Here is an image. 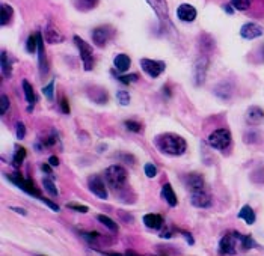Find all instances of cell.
Wrapping results in <instances>:
<instances>
[{
    "label": "cell",
    "mask_w": 264,
    "mask_h": 256,
    "mask_svg": "<svg viewBox=\"0 0 264 256\" xmlns=\"http://www.w3.org/2000/svg\"><path fill=\"white\" fill-rule=\"evenodd\" d=\"M239 218L245 220L248 225H254L255 223V212H254V209L249 205H245L240 209V212H239Z\"/></svg>",
    "instance_id": "cb8c5ba5"
},
{
    "label": "cell",
    "mask_w": 264,
    "mask_h": 256,
    "mask_svg": "<svg viewBox=\"0 0 264 256\" xmlns=\"http://www.w3.org/2000/svg\"><path fill=\"white\" fill-rule=\"evenodd\" d=\"M49 163L52 164L53 167H56V166H59V158H57V157H54V155H52V157L49 158Z\"/></svg>",
    "instance_id": "bcb514c9"
},
{
    "label": "cell",
    "mask_w": 264,
    "mask_h": 256,
    "mask_svg": "<svg viewBox=\"0 0 264 256\" xmlns=\"http://www.w3.org/2000/svg\"><path fill=\"white\" fill-rule=\"evenodd\" d=\"M184 186L187 190H190L192 193L193 192H200V190H204L206 187V182H204V178L198 173H189L184 176Z\"/></svg>",
    "instance_id": "8fae6325"
},
{
    "label": "cell",
    "mask_w": 264,
    "mask_h": 256,
    "mask_svg": "<svg viewBox=\"0 0 264 256\" xmlns=\"http://www.w3.org/2000/svg\"><path fill=\"white\" fill-rule=\"evenodd\" d=\"M151 8L154 9V12L157 14V17L166 24L171 26V21H169V12H168V5H166V0H147Z\"/></svg>",
    "instance_id": "4fadbf2b"
},
{
    "label": "cell",
    "mask_w": 264,
    "mask_h": 256,
    "mask_svg": "<svg viewBox=\"0 0 264 256\" xmlns=\"http://www.w3.org/2000/svg\"><path fill=\"white\" fill-rule=\"evenodd\" d=\"M41 201H43V202H44V204L47 205V206H50V208H52L53 211H56V212H57V211H59V205H57V204H54V202H52V201H50V199H46V198H43V199H41Z\"/></svg>",
    "instance_id": "ee69618b"
},
{
    "label": "cell",
    "mask_w": 264,
    "mask_h": 256,
    "mask_svg": "<svg viewBox=\"0 0 264 256\" xmlns=\"http://www.w3.org/2000/svg\"><path fill=\"white\" fill-rule=\"evenodd\" d=\"M124 125L128 131H133V133H141L142 131V124H139L136 121H125Z\"/></svg>",
    "instance_id": "e575fe53"
},
{
    "label": "cell",
    "mask_w": 264,
    "mask_h": 256,
    "mask_svg": "<svg viewBox=\"0 0 264 256\" xmlns=\"http://www.w3.org/2000/svg\"><path fill=\"white\" fill-rule=\"evenodd\" d=\"M43 186H44V189H46L52 196H57V195H59L57 187L54 186V182H53L50 178H44V179H43Z\"/></svg>",
    "instance_id": "1f68e13d"
},
{
    "label": "cell",
    "mask_w": 264,
    "mask_h": 256,
    "mask_svg": "<svg viewBox=\"0 0 264 256\" xmlns=\"http://www.w3.org/2000/svg\"><path fill=\"white\" fill-rule=\"evenodd\" d=\"M43 94L49 101H53V98H54V80H52L47 86L43 88Z\"/></svg>",
    "instance_id": "836d02e7"
},
{
    "label": "cell",
    "mask_w": 264,
    "mask_h": 256,
    "mask_svg": "<svg viewBox=\"0 0 264 256\" xmlns=\"http://www.w3.org/2000/svg\"><path fill=\"white\" fill-rule=\"evenodd\" d=\"M138 79H139V76H138V74H130V76H119V77H118V80H119L121 83H124V85H130V83H135V82H138Z\"/></svg>",
    "instance_id": "74e56055"
},
{
    "label": "cell",
    "mask_w": 264,
    "mask_h": 256,
    "mask_svg": "<svg viewBox=\"0 0 264 256\" xmlns=\"http://www.w3.org/2000/svg\"><path fill=\"white\" fill-rule=\"evenodd\" d=\"M74 6L77 11H82V12H88L91 9H95L97 5H98V0H73Z\"/></svg>",
    "instance_id": "603a6c76"
},
{
    "label": "cell",
    "mask_w": 264,
    "mask_h": 256,
    "mask_svg": "<svg viewBox=\"0 0 264 256\" xmlns=\"http://www.w3.org/2000/svg\"><path fill=\"white\" fill-rule=\"evenodd\" d=\"M15 134H17V139H20V140H23V139L26 137V127H24L23 122H18V124H17Z\"/></svg>",
    "instance_id": "ab89813d"
},
{
    "label": "cell",
    "mask_w": 264,
    "mask_h": 256,
    "mask_svg": "<svg viewBox=\"0 0 264 256\" xmlns=\"http://www.w3.org/2000/svg\"><path fill=\"white\" fill-rule=\"evenodd\" d=\"M223 8H225V11H226V12H228V14H233V8H231V6H229V5H225V6H223Z\"/></svg>",
    "instance_id": "681fc988"
},
{
    "label": "cell",
    "mask_w": 264,
    "mask_h": 256,
    "mask_svg": "<svg viewBox=\"0 0 264 256\" xmlns=\"http://www.w3.org/2000/svg\"><path fill=\"white\" fill-rule=\"evenodd\" d=\"M52 164H50V163H49V164H43V166H41V169H43V170H44V172H47V173H49V175H53L52 173Z\"/></svg>",
    "instance_id": "7dc6e473"
},
{
    "label": "cell",
    "mask_w": 264,
    "mask_h": 256,
    "mask_svg": "<svg viewBox=\"0 0 264 256\" xmlns=\"http://www.w3.org/2000/svg\"><path fill=\"white\" fill-rule=\"evenodd\" d=\"M190 202L193 206H198V208H209V206H211L213 199H211L210 193H207L206 190H200V192L192 193Z\"/></svg>",
    "instance_id": "9a60e30c"
},
{
    "label": "cell",
    "mask_w": 264,
    "mask_h": 256,
    "mask_svg": "<svg viewBox=\"0 0 264 256\" xmlns=\"http://www.w3.org/2000/svg\"><path fill=\"white\" fill-rule=\"evenodd\" d=\"M231 6L237 11H246L251 6V0H231Z\"/></svg>",
    "instance_id": "d6a6232c"
},
{
    "label": "cell",
    "mask_w": 264,
    "mask_h": 256,
    "mask_svg": "<svg viewBox=\"0 0 264 256\" xmlns=\"http://www.w3.org/2000/svg\"><path fill=\"white\" fill-rule=\"evenodd\" d=\"M11 209H12V211H15V212H18V214H21V215H26V209H23V208H18V206H11Z\"/></svg>",
    "instance_id": "c3c4849f"
},
{
    "label": "cell",
    "mask_w": 264,
    "mask_h": 256,
    "mask_svg": "<svg viewBox=\"0 0 264 256\" xmlns=\"http://www.w3.org/2000/svg\"><path fill=\"white\" fill-rule=\"evenodd\" d=\"M116 98L121 105H128L130 104V94L127 91H118L116 92Z\"/></svg>",
    "instance_id": "d590c367"
},
{
    "label": "cell",
    "mask_w": 264,
    "mask_h": 256,
    "mask_svg": "<svg viewBox=\"0 0 264 256\" xmlns=\"http://www.w3.org/2000/svg\"><path fill=\"white\" fill-rule=\"evenodd\" d=\"M44 36H46V41H47L49 44H60V43H63V35L59 32V29L53 24L52 21H49V23L46 24Z\"/></svg>",
    "instance_id": "5bb4252c"
},
{
    "label": "cell",
    "mask_w": 264,
    "mask_h": 256,
    "mask_svg": "<svg viewBox=\"0 0 264 256\" xmlns=\"http://www.w3.org/2000/svg\"><path fill=\"white\" fill-rule=\"evenodd\" d=\"M12 17H14V9L12 6L3 3L0 6V24L2 26H8L11 21H12Z\"/></svg>",
    "instance_id": "7402d4cb"
},
{
    "label": "cell",
    "mask_w": 264,
    "mask_h": 256,
    "mask_svg": "<svg viewBox=\"0 0 264 256\" xmlns=\"http://www.w3.org/2000/svg\"><path fill=\"white\" fill-rule=\"evenodd\" d=\"M141 68L151 77V79H157L158 76L166 69V63L163 60H153V59H141Z\"/></svg>",
    "instance_id": "ba28073f"
},
{
    "label": "cell",
    "mask_w": 264,
    "mask_h": 256,
    "mask_svg": "<svg viewBox=\"0 0 264 256\" xmlns=\"http://www.w3.org/2000/svg\"><path fill=\"white\" fill-rule=\"evenodd\" d=\"M6 178H8L12 184H15L18 189H21L23 192H26L27 195L35 196V198H38V199H43L41 192L37 189V186H35V182H34L32 179H24L18 172H15V173H8Z\"/></svg>",
    "instance_id": "5b68a950"
},
{
    "label": "cell",
    "mask_w": 264,
    "mask_h": 256,
    "mask_svg": "<svg viewBox=\"0 0 264 256\" xmlns=\"http://www.w3.org/2000/svg\"><path fill=\"white\" fill-rule=\"evenodd\" d=\"M59 105H60V110H62L65 115H70V102L67 101V98H62L60 102H59Z\"/></svg>",
    "instance_id": "7bdbcfd3"
},
{
    "label": "cell",
    "mask_w": 264,
    "mask_h": 256,
    "mask_svg": "<svg viewBox=\"0 0 264 256\" xmlns=\"http://www.w3.org/2000/svg\"><path fill=\"white\" fill-rule=\"evenodd\" d=\"M144 170H145V175H147L148 178H154V176L157 175V167H156L153 163H147V164L144 166Z\"/></svg>",
    "instance_id": "f35d334b"
},
{
    "label": "cell",
    "mask_w": 264,
    "mask_h": 256,
    "mask_svg": "<svg viewBox=\"0 0 264 256\" xmlns=\"http://www.w3.org/2000/svg\"><path fill=\"white\" fill-rule=\"evenodd\" d=\"M214 94L222 100H229L233 95V86L228 82H222L214 88Z\"/></svg>",
    "instance_id": "44dd1931"
},
{
    "label": "cell",
    "mask_w": 264,
    "mask_h": 256,
    "mask_svg": "<svg viewBox=\"0 0 264 256\" xmlns=\"http://www.w3.org/2000/svg\"><path fill=\"white\" fill-rule=\"evenodd\" d=\"M23 91H24L26 101L29 102V110H32V105H34L35 101H37V97H35V92H34L32 85H30L27 80H23Z\"/></svg>",
    "instance_id": "d4e9b609"
},
{
    "label": "cell",
    "mask_w": 264,
    "mask_h": 256,
    "mask_svg": "<svg viewBox=\"0 0 264 256\" xmlns=\"http://www.w3.org/2000/svg\"><path fill=\"white\" fill-rule=\"evenodd\" d=\"M178 232H180V234H183V237L186 238V241H187V244H193V243H195V240H193V237H192V235H190L189 232H184V231H180V229H178Z\"/></svg>",
    "instance_id": "f6af8a7d"
},
{
    "label": "cell",
    "mask_w": 264,
    "mask_h": 256,
    "mask_svg": "<svg viewBox=\"0 0 264 256\" xmlns=\"http://www.w3.org/2000/svg\"><path fill=\"white\" fill-rule=\"evenodd\" d=\"M74 43L79 49V53H80V59L83 62V68L86 71H92L94 68V54H92V49L88 43H85L80 36H74Z\"/></svg>",
    "instance_id": "52a82bcc"
},
{
    "label": "cell",
    "mask_w": 264,
    "mask_h": 256,
    "mask_svg": "<svg viewBox=\"0 0 264 256\" xmlns=\"http://www.w3.org/2000/svg\"><path fill=\"white\" fill-rule=\"evenodd\" d=\"M89 97L97 102V104H105V102H107V100H109L107 92H106L105 89H102V88H94V89H91V91H89Z\"/></svg>",
    "instance_id": "484cf974"
},
{
    "label": "cell",
    "mask_w": 264,
    "mask_h": 256,
    "mask_svg": "<svg viewBox=\"0 0 264 256\" xmlns=\"http://www.w3.org/2000/svg\"><path fill=\"white\" fill-rule=\"evenodd\" d=\"M144 223L150 229H160L163 226V217L160 214H145L144 215Z\"/></svg>",
    "instance_id": "ac0fdd59"
},
{
    "label": "cell",
    "mask_w": 264,
    "mask_h": 256,
    "mask_svg": "<svg viewBox=\"0 0 264 256\" xmlns=\"http://www.w3.org/2000/svg\"><path fill=\"white\" fill-rule=\"evenodd\" d=\"M177 17L184 23H192L196 18V9L189 3H183L177 9Z\"/></svg>",
    "instance_id": "2e32d148"
},
{
    "label": "cell",
    "mask_w": 264,
    "mask_h": 256,
    "mask_svg": "<svg viewBox=\"0 0 264 256\" xmlns=\"http://www.w3.org/2000/svg\"><path fill=\"white\" fill-rule=\"evenodd\" d=\"M106 184L113 190V192H121L125 189L127 186V178H128V173L127 170L119 166V164H113L110 167H107L105 172Z\"/></svg>",
    "instance_id": "7a4b0ae2"
},
{
    "label": "cell",
    "mask_w": 264,
    "mask_h": 256,
    "mask_svg": "<svg viewBox=\"0 0 264 256\" xmlns=\"http://www.w3.org/2000/svg\"><path fill=\"white\" fill-rule=\"evenodd\" d=\"M115 36V29L110 24H103L98 26L92 30V41L97 47L103 49L107 43H110Z\"/></svg>",
    "instance_id": "8992f818"
},
{
    "label": "cell",
    "mask_w": 264,
    "mask_h": 256,
    "mask_svg": "<svg viewBox=\"0 0 264 256\" xmlns=\"http://www.w3.org/2000/svg\"><path fill=\"white\" fill-rule=\"evenodd\" d=\"M130 63H131L130 57H128L127 54H124V53L116 54L115 59H113V65H115V68H116L119 72H125V71L130 68Z\"/></svg>",
    "instance_id": "ffe728a7"
},
{
    "label": "cell",
    "mask_w": 264,
    "mask_h": 256,
    "mask_svg": "<svg viewBox=\"0 0 264 256\" xmlns=\"http://www.w3.org/2000/svg\"><path fill=\"white\" fill-rule=\"evenodd\" d=\"M263 32V27L260 24H257V23H246L240 29V35L245 40H255V38L261 36Z\"/></svg>",
    "instance_id": "7c38bea8"
},
{
    "label": "cell",
    "mask_w": 264,
    "mask_h": 256,
    "mask_svg": "<svg viewBox=\"0 0 264 256\" xmlns=\"http://www.w3.org/2000/svg\"><path fill=\"white\" fill-rule=\"evenodd\" d=\"M209 65H210V60H209V56H206V54H201V57L195 62L193 77H195V85L196 86H200V85L204 83L206 74H207V69H209Z\"/></svg>",
    "instance_id": "9c48e42d"
},
{
    "label": "cell",
    "mask_w": 264,
    "mask_h": 256,
    "mask_svg": "<svg viewBox=\"0 0 264 256\" xmlns=\"http://www.w3.org/2000/svg\"><path fill=\"white\" fill-rule=\"evenodd\" d=\"M233 143V136H231V131L226 130V128H219V130H214L209 136V145L211 148L217 150V151H225L231 147Z\"/></svg>",
    "instance_id": "277c9868"
},
{
    "label": "cell",
    "mask_w": 264,
    "mask_h": 256,
    "mask_svg": "<svg viewBox=\"0 0 264 256\" xmlns=\"http://www.w3.org/2000/svg\"><path fill=\"white\" fill-rule=\"evenodd\" d=\"M200 47L203 50V54L209 56V53L214 47V41H213V38H211L210 35H207V33L206 35H201V38H200Z\"/></svg>",
    "instance_id": "4316f807"
},
{
    "label": "cell",
    "mask_w": 264,
    "mask_h": 256,
    "mask_svg": "<svg viewBox=\"0 0 264 256\" xmlns=\"http://www.w3.org/2000/svg\"><path fill=\"white\" fill-rule=\"evenodd\" d=\"M88 187H89V190H91L95 196H98L100 199H107L109 193H107L106 184L103 182V179H102L98 175H91V176L88 178Z\"/></svg>",
    "instance_id": "30bf717a"
},
{
    "label": "cell",
    "mask_w": 264,
    "mask_h": 256,
    "mask_svg": "<svg viewBox=\"0 0 264 256\" xmlns=\"http://www.w3.org/2000/svg\"><path fill=\"white\" fill-rule=\"evenodd\" d=\"M12 72V68H11V62L8 60V54L6 51H2V74L3 77H9Z\"/></svg>",
    "instance_id": "4dcf8cb0"
},
{
    "label": "cell",
    "mask_w": 264,
    "mask_h": 256,
    "mask_svg": "<svg viewBox=\"0 0 264 256\" xmlns=\"http://www.w3.org/2000/svg\"><path fill=\"white\" fill-rule=\"evenodd\" d=\"M97 218H98V222H100L102 225H105L106 228L110 229L112 232H118V223H115L110 217H107L105 214H98Z\"/></svg>",
    "instance_id": "f546056e"
},
{
    "label": "cell",
    "mask_w": 264,
    "mask_h": 256,
    "mask_svg": "<svg viewBox=\"0 0 264 256\" xmlns=\"http://www.w3.org/2000/svg\"><path fill=\"white\" fill-rule=\"evenodd\" d=\"M240 247L243 250H249L254 247V240L251 235H242V243H240Z\"/></svg>",
    "instance_id": "8d00e7d4"
},
{
    "label": "cell",
    "mask_w": 264,
    "mask_h": 256,
    "mask_svg": "<svg viewBox=\"0 0 264 256\" xmlns=\"http://www.w3.org/2000/svg\"><path fill=\"white\" fill-rule=\"evenodd\" d=\"M154 145H156V148L160 153L174 155V157L183 155V154L186 153V150H187L186 140L181 136L174 134V133L158 134L157 137L154 139Z\"/></svg>",
    "instance_id": "6da1fadb"
},
{
    "label": "cell",
    "mask_w": 264,
    "mask_h": 256,
    "mask_svg": "<svg viewBox=\"0 0 264 256\" xmlns=\"http://www.w3.org/2000/svg\"><path fill=\"white\" fill-rule=\"evenodd\" d=\"M240 243H242V234H239L236 231L226 232L219 241V253L220 255H236Z\"/></svg>",
    "instance_id": "3957f363"
},
{
    "label": "cell",
    "mask_w": 264,
    "mask_h": 256,
    "mask_svg": "<svg viewBox=\"0 0 264 256\" xmlns=\"http://www.w3.org/2000/svg\"><path fill=\"white\" fill-rule=\"evenodd\" d=\"M38 46H40V32L38 33H34L27 38V43H26V50L29 53H37L38 51Z\"/></svg>",
    "instance_id": "f1b7e54d"
},
{
    "label": "cell",
    "mask_w": 264,
    "mask_h": 256,
    "mask_svg": "<svg viewBox=\"0 0 264 256\" xmlns=\"http://www.w3.org/2000/svg\"><path fill=\"white\" fill-rule=\"evenodd\" d=\"M161 198L169 204V206H177V204H178L177 195H175V192H174L171 184H164L161 187Z\"/></svg>",
    "instance_id": "d6986e66"
},
{
    "label": "cell",
    "mask_w": 264,
    "mask_h": 256,
    "mask_svg": "<svg viewBox=\"0 0 264 256\" xmlns=\"http://www.w3.org/2000/svg\"><path fill=\"white\" fill-rule=\"evenodd\" d=\"M9 108V98L6 95H2V107H0V115L3 116Z\"/></svg>",
    "instance_id": "b9f144b4"
},
{
    "label": "cell",
    "mask_w": 264,
    "mask_h": 256,
    "mask_svg": "<svg viewBox=\"0 0 264 256\" xmlns=\"http://www.w3.org/2000/svg\"><path fill=\"white\" fill-rule=\"evenodd\" d=\"M260 57H261V60L264 62V46L260 49Z\"/></svg>",
    "instance_id": "f907efd6"
},
{
    "label": "cell",
    "mask_w": 264,
    "mask_h": 256,
    "mask_svg": "<svg viewBox=\"0 0 264 256\" xmlns=\"http://www.w3.org/2000/svg\"><path fill=\"white\" fill-rule=\"evenodd\" d=\"M24 158H26V150L23 147H15V153L12 157V166L15 169H18L21 166V163L24 161Z\"/></svg>",
    "instance_id": "83f0119b"
},
{
    "label": "cell",
    "mask_w": 264,
    "mask_h": 256,
    "mask_svg": "<svg viewBox=\"0 0 264 256\" xmlns=\"http://www.w3.org/2000/svg\"><path fill=\"white\" fill-rule=\"evenodd\" d=\"M263 119H264V112L260 108V107L254 105V107L248 108V112H246V121H248L249 124L257 125V124H260Z\"/></svg>",
    "instance_id": "e0dca14e"
},
{
    "label": "cell",
    "mask_w": 264,
    "mask_h": 256,
    "mask_svg": "<svg viewBox=\"0 0 264 256\" xmlns=\"http://www.w3.org/2000/svg\"><path fill=\"white\" fill-rule=\"evenodd\" d=\"M67 208L68 209H73V211H77V212H88L89 209H88V206H85V205H79V204H67Z\"/></svg>",
    "instance_id": "60d3db41"
}]
</instances>
